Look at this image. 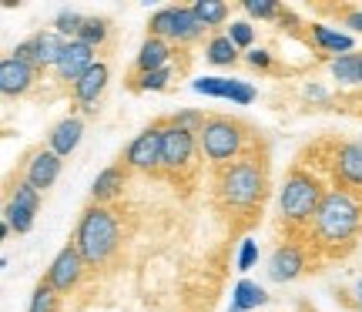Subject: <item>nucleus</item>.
<instances>
[{
  "mask_svg": "<svg viewBox=\"0 0 362 312\" xmlns=\"http://www.w3.org/2000/svg\"><path fill=\"white\" fill-rule=\"evenodd\" d=\"M265 192H269V171H265V161L255 155L238 158L228 168H218V178H215V198L218 205L228 212V215H245L252 221V215L262 208L265 202Z\"/></svg>",
  "mask_w": 362,
  "mask_h": 312,
  "instance_id": "obj_1",
  "label": "nucleus"
},
{
  "mask_svg": "<svg viewBox=\"0 0 362 312\" xmlns=\"http://www.w3.org/2000/svg\"><path fill=\"white\" fill-rule=\"evenodd\" d=\"M362 229V205L349 192H342V188H332V192H325L322 205L315 212V219H312V232H315V242L325 248V252H346L352 248L356 242V235Z\"/></svg>",
  "mask_w": 362,
  "mask_h": 312,
  "instance_id": "obj_2",
  "label": "nucleus"
},
{
  "mask_svg": "<svg viewBox=\"0 0 362 312\" xmlns=\"http://www.w3.org/2000/svg\"><path fill=\"white\" fill-rule=\"evenodd\" d=\"M117 242H121V229H117L115 212L90 202L81 212L78 229H74V248L81 252V259L88 265H104L117 252Z\"/></svg>",
  "mask_w": 362,
  "mask_h": 312,
  "instance_id": "obj_3",
  "label": "nucleus"
},
{
  "mask_svg": "<svg viewBox=\"0 0 362 312\" xmlns=\"http://www.w3.org/2000/svg\"><path fill=\"white\" fill-rule=\"evenodd\" d=\"M245 144H248V125L225 115H211L205 121L202 134H198V151L215 168H228L238 158H245Z\"/></svg>",
  "mask_w": 362,
  "mask_h": 312,
  "instance_id": "obj_4",
  "label": "nucleus"
},
{
  "mask_svg": "<svg viewBox=\"0 0 362 312\" xmlns=\"http://www.w3.org/2000/svg\"><path fill=\"white\" fill-rule=\"evenodd\" d=\"M322 198V182L315 175H309L305 168H292L285 175L282 192H279V212L288 225H312Z\"/></svg>",
  "mask_w": 362,
  "mask_h": 312,
  "instance_id": "obj_5",
  "label": "nucleus"
},
{
  "mask_svg": "<svg viewBox=\"0 0 362 312\" xmlns=\"http://www.w3.org/2000/svg\"><path fill=\"white\" fill-rule=\"evenodd\" d=\"M194 151H198V134L178 128L165 121V131H161V171L178 178L194 165Z\"/></svg>",
  "mask_w": 362,
  "mask_h": 312,
  "instance_id": "obj_6",
  "label": "nucleus"
},
{
  "mask_svg": "<svg viewBox=\"0 0 362 312\" xmlns=\"http://www.w3.org/2000/svg\"><path fill=\"white\" fill-rule=\"evenodd\" d=\"M161 131H165V121H155V125H148L141 134H134V141L128 144L121 165H124V168H134V171L158 175V171H161Z\"/></svg>",
  "mask_w": 362,
  "mask_h": 312,
  "instance_id": "obj_7",
  "label": "nucleus"
},
{
  "mask_svg": "<svg viewBox=\"0 0 362 312\" xmlns=\"http://www.w3.org/2000/svg\"><path fill=\"white\" fill-rule=\"evenodd\" d=\"M84 269H88V262L81 259V252L74 248V242H71V245H64L54 255L51 269H47L44 279H47L57 292H71V289H78V282L84 279Z\"/></svg>",
  "mask_w": 362,
  "mask_h": 312,
  "instance_id": "obj_8",
  "label": "nucleus"
},
{
  "mask_svg": "<svg viewBox=\"0 0 362 312\" xmlns=\"http://www.w3.org/2000/svg\"><path fill=\"white\" fill-rule=\"evenodd\" d=\"M61 168H64V158L54 155L51 148H40V151H34V155H30V161H27L24 182H30L40 195H44V192H47V188L61 178Z\"/></svg>",
  "mask_w": 362,
  "mask_h": 312,
  "instance_id": "obj_9",
  "label": "nucleus"
},
{
  "mask_svg": "<svg viewBox=\"0 0 362 312\" xmlns=\"http://www.w3.org/2000/svg\"><path fill=\"white\" fill-rule=\"evenodd\" d=\"M94 64H98V61H94V47H88L84 40L74 37V40H67V47H64V54H61V61H57L54 71H57L61 81H74V84H78Z\"/></svg>",
  "mask_w": 362,
  "mask_h": 312,
  "instance_id": "obj_10",
  "label": "nucleus"
},
{
  "mask_svg": "<svg viewBox=\"0 0 362 312\" xmlns=\"http://www.w3.org/2000/svg\"><path fill=\"white\" fill-rule=\"evenodd\" d=\"M336 165V182H342V192L362 188V144L359 141H342L332 155Z\"/></svg>",
  "mask_w": 362,
  "mask_h": 312,
  "instance_id": "obj_11",
  "label": "nucleus"
},
{
  "mask_svg": "<svg viewBox=\"0 0 362 312\" xmlns=\"http://www.w3.org/2000/svg\"><path fill=\"white\" fill-rule=\"evenodd\" d=\"M37 81V67L24 64L17 57H4L0 61V91L7 98H21V94L30 91V84Z\"/></svg>",
  "mask_w": 362,
  "mask_h": 312,
  "instance_id": "obj_12",
  "label": "nucleus"
},
{
  "mask_svg": "<svg viewBox=\"0 0 362 312\" xmlns=\"http://www.w3.org/2000/svg\"><path fill=\"white\" fill-rule=\"evenodd\" d=\"M81 138H84V121H81L78 115H67L51 128V134H47V148H51L54 155L67 158L71 151H78Z\"/></svg>",
  "mask_w": 362,
  "mask_h": 312,
  "instance_id": "obj_13",
  "label": "nucleus"
},
{
  "mask_svg": "<svg viewBox=\"0 0 362 312\" xmlns=\"http://www.w3.org/2000/svg\"><path fill=\"white\" fill-rule=\"evenodd\" d=\"M27 40H30V64L34 67H57L67 47V37H61L57 30H37Z\"/></svg>",
  "mask_w": 362,
  "mask_h": 312,
  "instance_id": "obj_14",
  "label": "nucleus"
},
{
  "mask_svg": "<svg viewBox=\"0 0 362 312\" xmlns=\"http://www.w3.org/2000/svg\"><path fill=\"white\" fill-rule=\"evenodd\" d=\"M305 272V255L298 245H279L269 259V275L275 282H292Z\"/></svg>",
  "mask_w": 362,
  "mask_h": 312,
  "instance_id": "obj_15",
  "label": "nucleus"
},
{
  "mask_svg": "<svg viewBox=\"0 0 362 312\" xmlns=\"http://www.w3.org/2000/svg\"><path fill=\"white\" fill-rule=\"evenodd\" d=\"M124 182H128V168H124V165H107V168L94 178V185H90V202H94V205L115 202V198L124 192Z\"/></svg>",
  "mask_w": 362,
  "mask_h": 312,
  "instance_id": "obj_16",
  "label": "nucleus"
},
{
  "mask_svg": "<svg viewBox=\"0 0 362 312\" xmlns=\"http://www.w3.org/2000/svg\"><path fill=\"white\" fill-rule=\"evenodd\" d=\"M168 61H171L168 40L144 37L141 51H138V57H134V71H138V74H151V71H161V67H171Z\"/></svg>",
  "mask_w": 362,
  "mask_h": 312,
  "instance_id": "obj_17",
  "label": "nucleus"
},
{
  "mask_svg": "<svg viewBox=\"0 0 362 312\" xmlns=\"http://www.w3.org/2000/svg\"><path fill=\"white\" fill-rule=\"evenodd\" d=\"M107 81H111V67L104 64V61H98V64L90 67L88 74L74 84V98H78V104H98V98H101L104 88H107Z\"/></svg>",
  "mask_w": 362,
  "mask_h": 312,
  "instance_id": "obj_18",
  "label": "nucleus"
},
{
  "mask_svg": "<svg viewBox=\"0 0 362 312\" xmlns=\"http://www.w3.org/2000/svg\"><path fill=\"white\" fill-rule=\"evenodd\" d=\"M309 34H312V44H315L319 51H332L336 57L339 54H352L349 34H339V30H332V27H325V24H312Z\"/></svg>",
  "mask_w": 362,
  "mask_h": 312,
  "instance_id": "obj_19",
  "label": "nucleus"
},
{
  "mask_svg": "<svg viewBox=\"0 0 362 312\" xmlns=\"http://www.w3.org/2000/svg\"><path fill=\"white\" fill-rule=\"evenodd\" d=\"M208 27L194 17L192 7H178V17H175V34L171 40H178V44H194L198 37H205Z\"/></svg>",
  "mask_w": 362,
  "mask_h": 312,
  "instance_id": "obj_20",
  "label": "nucleus"
},
{
  "mask_svg": "<svg viewBox=\"0 0 362 312\" xmlns=\"http://www.w3.org/2000/svg\"><path fill=\"white\" fill-rule=\"evenodd\" d=\"M265 302H269V296H265V289H262L259 282L242 279V282L232 289V312H248V309H255V306H265Z\"/></svg>",
  "mask_w": 362,
  "mask_h": 312,
  "instance_id": "obj_21",
  "label": "nucleus"
},
{
  "mask_svg": "<svg viewBox=\"0 0 362 312\" xmlns=\"http://www.w3.org/2000/svg\"><path fill=\"white\" fill-rule=\"evenodd\" d=\"M192 11H194V17L208 27V30L221 27L228 17H232V7H228V4H221V0H194Z\"/></svg>",
  "mask_w": 362,
  "mask_h": 312,
  "instance_id": "obj_22",
  "label": "nucleus"
},
{
  "mask_svg": "<svg viewBox=\"0 0 362 312\" xmlns=\"http://www.w3.org/2000/svg\"><path fill=\"white\" fill-rule=\"evenodd\" d=\"M205 57L215 67H232L235 61H238V47H235L232 40H228V34H215V37L208 40Z\"/></svg>",
  "mask_w": 362,
  "mask_h": 312,
  "instance_id": "obj_23",
  "label": "nucleus"
},
{
  "mask_svg": "<svg viewBox=\"0 0 362 312\" xmlns=\"http://www.w3.org/2000/svg\"><path fill=\"white\" fill-rule=\"evenodd\" d=\"M329 71H332V78H336L342 88L359 84V54H339V57H332Z\"/></svg>",
  "mask_w": 362,
  "mask_h": 312,
  "instance_id": "obj_24",
  "label": "nucleus"
},
{
  "mask_svg": "<svg viewBox=\"0 0 362 312\" xmlns=\"http://www.w3.org/2000/svg\"><path fill=\"white\" fill-rule=\"evenodd\" d=\"M57 302H61V292L47 279H40L37 286H34V296H30L27 312H57Z\"/></svg>",
  "mask_w": 362,
  "mask_h": 312,
  "instance_id": "obj_25",
  "label": "nucleus"
},
{
  "mask_svg": "<svg viewBox=\"0 0 362 312\" xmlns=\"http://www.w3.org/2000/svg\"><path fill=\"white\" fill-rule=\"evenodd\" d=\"M107 34H111V21L107 17H84V27H81L78 40H84L88 47H101L104 40H107Z\"/></svg>",
  "mask_w": 362,
  "mask_h": 312,
  "instance_id": "obj_26",
  "label": "nucleus"
},
{
  "mask_svg": "<svg viewBox=\"0 0 362 312\" xmlns=\"http://www.w3.org/2000/svg\"><path fill=\"white\" fill-rule=\"evenodd\" d=\"M175 17H178V7H161V11H155L151 21H148V37L171 40V34H175Z\"/></svg>",
  "mask_w": 362,
  "mask_h": 312,
  "instance_id": "obj_27",
  "label": "nucleus"
},
{
  "mask_svg": "<svg viewBox=\"0 0 362 312\" xmlns=\"http://www.w3.org/2000/svg\"><path fill=\"white\" fill-rule=\"evenodd\" d=\"M4 221L11 225V232L27 235L30 229H34V212L24 208V205H17V202H7V208H4Z\"/></svg>",
  "mask_w": 362,
  "mask_h": 312,
  "instance_id": "obj_28",
  "label": "nucleus"
},
{
  "mask_svg": "<svg viewBox=\"0 0 362 312\" xmlns=\"http://www.w3.org/2000/svg\"><path fill=\"white\" fill-rule=\"evenodd\" d=\"M171 78H175V67H161V71H151V74H138L131 81V88L134 91H165Z\"/></svg>",
  "mask_w": 362,
  "mask_h": 312,
  "instance_id": "obj_29",
  "label": "nucleus"
},
{
  "mask_svg": "<svg viewBox=\"0 0 362 312\" xmlns=\"http://www.w3.org/2000/svg\"><path fill=\"white\" fill-rule=\"evenodd\" d=\"M235 84L238 81H232V78H198L194 81V91L208 94V98H232Z\"/></svg>",
  "mask_w": 362,
  "mask_h": 312,
  "instance_id": "obj_30",
  "label": "nucleus"
},
{
  "mask_svg": "<svg viewBox=\"0 0 362 312\" xmlns=\"http://www.w3.org/2000/svg\"><path fill=\"white\" fill-rule=\"evenodd\" d=\"M54 27H57V34L67 40H74L81 34V27H84V13L78 11H61L57 17H54Z\"/></svg>",
  "mask_w": 362,
  "mask_h": 312,
  "instance_id": "obj_31",
  "label": "nucleus"
},
{
  "mask_svg": "<svg viewBox=\"0 0 362 312\" xmlns=\"http://www.w3.org/2000/svg\"><path fill=\"white\" fill-rule=\"evenodd\" d=\"M225 34H228V40H232L238 51H252V44H255V27L248 24V21H232V27Z\"/></svg>",
  "mask_w": 362,
  "mask_h": 312,
  "instance_id": "obj_32",
  "label": "nucleus"
},
{
  "mask_svg": "<svg viewBox=\"0 0 362 312\" xmlns=\"http://www.w3.org/2000/svg\"><path fill=\"white\" fill-rule=\"evenodd\" d=\"M11 202H17V205H24V208H30V212L37 215V208H40V192H37V188H34L30 182H17V188H13Z\"/></svg>",
  "mask_w": 362,
  "mask_h": 312,
  "instance_id": "obj_33",
  "label": "nucleus"
},
{
  "mask_svg": "<svg viewBox=\"0 0 362 312\" xmlns=\"http://www.w3.org/2000/svg\"><path fill=\"white\" fill-rule=\"evenodd\" d=\"M245 11L252 13V17H259V21H275V17L285 13L275 0H245Z\"/></svg>",
  "mask_w": 362,
  "mask_h": 312,
  "instance_id": "obj_34",
  "label": "nucleus"
},
{
  "mask_svg": "<svg viewBox=\"0 0 362 312\" xmlns=\"http://www.w3.org/2000/svg\"><path fill=\"white\" fill-rule=\"evenodd\" d=\"M208 117L202 115V111H178V115L171 117V125H178V128L192 131V134H202V128H205Z\"/></svg>",
  "mask_w": 362,
  "mask_h": 312,
  "instance_id": "obj_35",
  "label": "nucleus"
},
{
  "mask_svg": "<svg viewBox=\"0 0 362 312\" xmlns=\"http://www.w3.org/2000/svg\"><path fill=\"white\" fill-rule=\"evenodd\" d=\"M255 259H259V245H255L252 238H245V242H242V252H238V272H248V269L255 265Z\"/></svg>",
  "mask_w": 362,
  "mask_h": 312,
  "instance_id": "obj_36",
  "label": "nucleus"
},
{
  "mask_svg": "<svg viewBox=\"0 0 362 312\" xmlns=\"http://www.w3.org/2000/svg\"><path fill=\"white\" fill-rule=\"evenodd\" d=\"M228 101H235V104H252V101H255V88H252V84H245V81H238Z\"/></svg>",
  "mask_w": 362,
  "mask_h": 312,
  "instance_id": "obj_37",
  "label": "nucleus"
},
{
  "mask_svg": "<svg viewBox=\"0 0 362 312\" xmlns=\"http://www.w3.org/2000/svg\"><path fill=\"white\" fill-rule=\"evenodd\" d=\"M245 61H248L252 67H262V71H265V67H272V54L262 51V47H252V51L245 54Z\"/></svg>",
  "mask_w": 362,
  "mask_h": 312,
  "instance_id": "obj_38",
  "label": "nucleus"
},
{
  "mask_svg": "<svg viewBox=\"0 0 362 312\" xmlns=\"http://www.w3.org/2000/svg\"><path fill=\"white\" fill-rule=\"evenodd\" d=\"M342 21H346V27L362 34V11H342Z\"/></svg>",
  "mask_w": 362,
  "mask_h": 312,
  "instance_id": "obj_39",
  "label": "nucleus"
},
{
  "mask_svg": "<svg viewBox=\"0 0 362 312\" xmlns=\"http://www.w3.org/2000/svg\"><path fill=\"white\" fill-rule=\"evenodd\" d=\"M352 296H356V306H362V279L352 286Z\"/></svg>",
  "mask_w": 362,
  "mask_h": 312,
  "instance_id": "obj_40",
  "label": "nucleus"
},
{
  "mask_svg": "<svg viewBox=\"0 0 362 312\" xmlns=\"http://www.w3.org/2000/svg\"><path fill=\"white\" fill-rule=\"evenodd\" d=\"M359 84H362V54H359Z\"/></svg>",
  "mask_w": 362,
  "mask_h": 312,
  "instance_id": "obj_41",
  "label": "nucleus"
}]
</instances>
